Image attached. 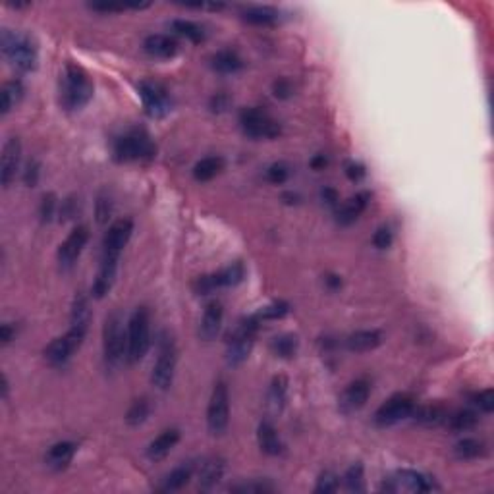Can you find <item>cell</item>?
<instances>
[{"mask_svg":"<svg viewBox=\"0 0 494 494\" xmlns=\"http://www.w3.org/2000/svg\"><path fill=\"white\" fill-rule=\"evenodd\" d=\"M93 99V83L77 64H66L61 83V101L66 110H80Z\"/></svg>","mask_w":494,"mask_h":494,"instance_id":"1","label":"cell"},{"mask_svg":"<svg viewBox=\"0 0 494 494\" xmlns=\"http://www.w3.org/2000/svg\"><path fill=\"white\" fill-rule=\"evenodd\" d=\"M2 53L6 61L20 72H31L37 68V46L35 41L22 31H2Z\"/></svg>","mask_w":494,"mask_h":494,"instance_id":"2","label":"cell"},{"mask_svg":"<svg viewBox=\"0 0 494 494\" xmlns=\"http://www.w3.org/2000/svg\"><path fill=\"white\" fill-rule=\"evenodd\" d=\"M157 155L151 135L143 129H132L114 141V158L120 163H147Z\"/></svg>","mask_w":494,"mask_h":494,"instance_id":"3","label":"cell"},{"mask_svg":"<svg viewBox=\"0 0 494 494\" xmlns=\"http://www.w3.org/2000/svg\"><path fill=\"white\" fill-rule=\"evenodd\" d=\"M151 348V315L147 308H137L127 321V363L141 361Z\"/></svg>","mask_w":494,"mask_h":494,"instance_id":"4","label":"cell"},{"mask_svg":"<svg viewBox=\"0 0 494 494\" xmlns=\"http://www.w3.org/2000/svg\"><path fill=\"white\" fill-rule=\"evenodd\" d=\"M259 324H261V319L257 315H251V317L238 322V327L234 329V332L228 338V346H226V360L230 365H241L249 357V353L253 350Z\"/></svg>","mask_w":494,"mask_h":494,"instance_id":"5","label":"cell"},{"mask_svg":"<svg viewBox=\"0 0 494 494\" xmlns=\"http://www.w3.org/2000/svg\"><path fill=\"white\" fill-rule=\"evenodd\" d=\"M127 334H124V321L118 311L106 317L103 327V352H105L106 365L116 367L126 360Z\"/></svg>","mask_w":494,"mask_h":494,"instance_id":"6","label":"cell"},{"mask_svg":"<svg viewBox=\"0 0 494 494\" xmlns=\"http://www.w3.org/2000/svg\"><path fill=\"white\" fill-rule=\"evenodd\" d=\"M176 344L170 338L168 332H163L158 338L157 348V361L153 363V373H151V381L153 384L160 390H166L172 386L174 373H176Z\"/></svg>","mask_w":494,"mask_h":494,"instance_id":"7","label":"cell"},{"mask_svg":"<svg viewBox=\"0 0 494 494\" xmlns=\"http://www.w3.org/2000/svg\"><path fill=\"white\" fill-rule=\"evenodd\" d=\"M241 132L251 139H277L282 134V127L267 110L259 106L243 108L240 113Z\"/></svg>","mask_w":494,"mask_h":494,"instance_id":"8","label":"cell"},{"mask_svg":"<svg viewBox=\"0 0 494 494\" xmlns=\"http://www.w3.org/2000/svg\"><path fill=\"white\" fill-rule=\"evenodd\" d=\"M85 336H87V330L70 324V329H68V332L64 336L54 338L53 342L46 346L45 360L49 361L53 367H61V365L68 363L70 357L82 348Z\"/></svg>","mask_w":494,"mask_h":494,"instance_id":"9","label":"cell"},{"mask_svg":"<svg viewBox=\"0 0 494 494\" xmlns=\"http://www.w3.org/2000/svg\"><path fill=\"white\" fill-rule=\"evenodd\" d=\"M230 423V392L224 381H218L207 407V427L210 434H222Z\"/></svg>","mask_w":494,"mask_h":494,"instance_id":"10","label":"cell"},{"mask_svg":"<svg viewBox=\"0 0 494 494\" xmlns=\"http://www.w3.org/2000/svg\"><path fill=\"white\" fill-rule=\"evenodd\" d=\"M415 410V400L410 394H394L374 413V423L379 427H392L400 421L412 417Z\"/></svg>","mask_w":494,"mask_h":494,"instance_id":"11","label":"cell"},{"mask_svg":"<svg viewBox=\"0 0 494 494\" xmlns=\"http://www.w3.org/2000/svg\"><path fill=\"white\" fill-rule=\"evenodd\" d=\"M246 278V269L241 262H232L230 267L218 270L215 274H205L195 280V292L199 296H207L213 293L218 288H230V286H238Z\"/></svg>","mask_w":494,"mask_h":494,"instance_id":"12","label":"cell"},{"mask_svg":"<svg viewBox=\"0 0 494 494\" xmlns=\"http://www.w3.org/2000/svg\"><path fill=\"white\" fill-rule=\"evenodd\" d=\"M139 97L143 101V108L151 118H165L172 110V99L170 93L157 82L139 83Z\"/></svg>","mask_w":494,"mask_h":494,"instance_id":"13","label":"cell"},{"mask_svg":"<svg viewBox=\"0 0 494 494\" xmlns=\"http://www.w3.org/2000/svg\"><path fill=\"white\" fill-rule=\"evenodd\" d=\"M382 488H384V490H390V493H396L400 488L417 490V493H431V490H438V485L434 483L433 477H429L425 473L413 471V469H402V471H398L394 477L384 481Z\"/></svg>","mask_w":494,"mask_h":494,"instance_id":"14","label":"cell"},{"mask_svg":"<svg viewBox=\"0 0 494 494\" xmlns=\"http://www.w3.org/2000/svg\"><path fill=\"white\" fill-rule=\"evenodd\" d=\"M89 241V228L87 226H75L72 232L68 234V238L58 247V262L62 269H72L75 261L80 259L83 249Z\"/></svg>","mask_w":494,"mask_h":494,"instance_id":"15","label":"cell"},{"mask_svg":"<svg viewBox=\"0 0 494 494\" xmlns=\"http://www.w3.org/2000/svg\"><path fill=\"white\" fill-rule=\"evenodd\" d=\"M118 255H105L101 257V265H99L97 277L93 280L91 286V296L95 300H103L106 293L113 290L114 280H116V272H118Z\"/></svg>","mask_w":494,"mask_h":494,"instance_id":"16","label":"cell"},{"mask_svg":"<svg viewBox=\"0 0 494 494\" xmlns=\"http://www.w3.org/2000/svg\"><path fill=\"white\" fill-rule=\"evenodd\" d=\"M134 234V220L132 218H118L108 226L103 240V253L118 255L120 257L122 249L127 246V241Z\"/></svg>","mask_w":494,"mask_h":494,"instance_id":"17","label":"cell"},{"mask_svg":"<svg viewBox=\"0 0 494 494\" xmlns=\"http://www.w3.org/2000/svg\"><path fill=\"white\" fill-rule=\"evenodd\" d=\"M20 158H22V143L18 137H10L2 147V163H0V180L4 187L15 180V174L20 170Z\"/></svg>","mask_w":494,"mask_h":494,"instance_id":"18","label":"cell"},{"mask_svg":"<svg viewBox=\"0 0 494 494\" xmlns=\"http://www.w3.org/2000/svg\"><path fill=\"white\" fill-rule=\"evenodd\" d=\"M369 396H371V382H369V379H355V381L348 384V388L344 390V394L340 398V407L346 413L357 412V410H361L363 405L367 404Z\"/></svg>","mask_w":494,"mask_h":494,"instance_id":"19","label":"cell"},{"mask_svg":"<svg viewBox=\"0 0 494 494\" xmlns=\"http://www.w3.org/2000/svg\"><path fill=\"white\" fill-rule=\"evenodd\" d=\"M222 321H224V309L222 303L217 300H213L207 303V308L203 311L201 324H199V336L205 342H210L218 336V332L222 329Z\"/></svg>","mask_w":494,"mask_h":494,"instance_id":"20","label":"cell"},{"mask_svg":"<svg viewBox=\"0 0 494 494\" xmlns=\"http://www.w3.org/2000/svg\"><path fill=\"white\" fill-rule=\"evenodd\" d=\"M143 49L151 58L168 61V58H174L178 53V41L170 35H165V33H153L143 41Z\"/></svg>","mask_w":494,"mask_h":494,"instance_id":"21","label":"cell"},{"mask_svg":"<svg viewBox=\"0 0 494 494\" xmlns=\"http://www.w3.org/2000/svg\"><path fill=\"white\" fill-rule=\"evenodd\" d=\"M178 442H180V431L178 429H166L147 446V457L151 462H160L172 452Z\"/></svg>","mask_w":494,"mask_h":494,"instance_id":"22","label":"cell"},{"mask_svg":"<svg viewBox=\"0 0 494 494\" xmlns=\"http://www.w3.org/2000/svg\"><path fill=\"white\" fill-rule=\"evenodd\" d=\"M369 201H371V194H367V191H361V194H355L353 197H350V199L338 209V224L350 226L352 222H355V220L361 217V213L367 209Z\"/></svg>","mask_w":494,"mask_h":494,"instance_id":"23","label":"cell"},{"mask_svg":"<svg viewBox=\"0 0 494 494\" xmlns=\"http://www.w3.org/2000/svg\"><path fill=\"white\" fill-rule=\"evenodd\" d=\"M75 452H77V444H75V442H56V444L51 446L49 452H46L45 462L54 471H62V469H66L68 465H70V462L74 460Z\"/></svg>","mask_w":494,"mask_h":494,"instance_id":"24","label":"cell"},{"mask_svg":"<svg viewBox=\"0 0 494 494\" xmlns=\"http://www.w3.org/2000/svg\"><path fill=\"white\" fill-rule=\"evenodd\" d=\"M257 442L262 454L267 456H280L284 452V444L280 441L277 433V427L270 421H261L257 429Z\"/></svg>","mask_w":494,"mask_h":494,"instance_id":"25","label":"cell"},{"mask_svg":"<svg viewBox=\"0 0 494 494\" xmlns=\"http://www.w3.org/2000/svg\"><path fill=\"white\" fill-rule=\"evenodd\" d=\"M224 460L222 457H209L199 467V488L210 490L215 488L224 475Z\"/></svg>","mask_w":494,"mask_h":494,"instance_id":"26","label":"cell"},{"mask_svg":"<svg viewBox=\"0 0 494 494\" xmlns=\"http://www.w3.org/2000/svg\"><path fill=\"white\" fill-rule=\"evenodd\" d=\"M382 342V334L379 330H357L346 338V348L350 352L363 353L371 352L374 348H379Z\"/></svg>","mask_w":494,"mask_h":494,"instance_id":"27","label":"cell"},{"mask_svg":"<svg viewBox=\"0 0 494 494\" xmlns=\"http://www.w3.org/2000/svg\"><path fill=\"white\" fill-rule=\"evenodd\" d=\"M23 93H25V87H23L22 80H10L4 83L2 93H0V114L6 116L8 113H12L15 106L20 105Z\"/></svg>","mask_w":494,"mask_h":494,"instance_id":"28","label":"cell"},{"mask_svg":"<svg viewBox=\"0 0 494 494\" xmlns=\"http://www.w3.org/2000/svg\"><path fill=\"white\" fill-rule=\"evenodd\" d=\"M241 18L246 20L247 23L251 25H262V27H269V25H274L280 20V12L277 8L272 6H251L246 8L241 12Z\"/></svg>","mask_w":494,"mask_h":494,"instance_id":"29","label":"cell"},{"mask_svg":"<svg viewBox=\"0 0 494 494\" xmlns=\"http://www.w3.org/2000/svg\"><path fill=\"white\" fill-rule=\"evenodd\" d=\"M210 66L215 68L220 74H236L243 68V61L241 56L232 49H224V51H218L217 54H213L210 58Z\"/></svg>","mask_w":494,"mask_h":494,"instance_id":"30","label":"cell"},{"mask_svg":"<svg viewBox=\"0 0 494 494\" xmlns=\"http://www.w3.org/2000/svg\"><path fill=\"white\" fill-rule=\"evenodd\" d=\"M224 170V158L205 157L194 166V178L197 182H209Z\"/></svg>","mask_w":494,"mask_h":494,"instance_id":"31","label":"cell"},{"mask_svg":"<svg viewBox=\"0 0 494 494\" xmlns=\"http://www.w3.org/2000/svg\"><path fill=\"white\" fill-rule=\"evenodd\" d=\"M270 350L277 357H282V360H292L293 355L298 353L300 350V340L296 334H278V336L272 338L270 342Z\"/></svg>","mask_w":494,"mask_h":494,"instance_id":"32","label":"cell"},{"mask_svg":"<svg viewBox=\"0 0 494 494\" xmlns=\"http://www.w3.org/2000/svg\"><path fill=\"white\" fill-rule=\"evenodd\" d=\"M91 322V308L89 298L85 293H77L72 305V313H70V324L72 327H80V329L89 330Z\"/></svg>","mask_w":494,"mask_h":494,"instance_id":"33","label":"cell"},{"mask_svg":"<svg viewBox=\"0 0 494 494\" xmlns=\"http://www.w3.org/2000/svg\"><path fill=\"white\" fill-rule=\"evenodd\" d=\"M487 454L485 444L477 438H464L454 446V456L462 462H469V460H477Z\"/></svg>","mask_w":494,"mask_h":494,"instance_id":"34","label":"cell"},{"mask_svg":"<svg viewBox=\"0 0 494 494\" xmlns=\"http://www.w3.org/2000/svg\"><path fill=\"white\" fill-rule=\"evenodd\" d=\"M172 31L176 35L187 39L189 43H203L205 41V30L199 23L191 22V20H174Z\"/></svg>","mask_w":494,"mask_h":494,"instance_id":"35","label":"cell"},{"mask_svg":"<svg viewBox=\"0 0 494 494\" xmlns=\"http://www.w3.org/2000/svg\"><path fill=\"white\" fill-rule=\"evenodd\" d=\"M286 396H288V379L278 374L272 379L269 388V405L272 412H280L286 404Z\"/></svg>","mask_w":494,"mask_h":494,"instance_id":"36","label":"cell"},{"mask_svg":"<svg viewBox=\"0 0 494 494\" xmlns=\"http://www.w3.org/2000/svg\"><path fill=\"white\" fill-rule=\"evenodd\" d=\"M446 423L454 433H465V431H471L479 423V417L471 410H460V412L448 415Z\"/></svg>","mask_w":494,"mask_h":494,"instance_id":"37","label":"cell"},{"mask_svg":"<svg viewBox=\"0 0 494 494\" xmlns=\"http://www.w3.org/2000/svg\"><path fill=\"white\" fill-rule=\"evenodd\" d=\"M191 475H194V467H191V465H180V467H176L174 471H170L166 475L165 483H163V487L160 488L166 490V493L180 490V488H184L187 483H189Z\"/></svg>","mask_w":494,"mask_h":494,"instance_id":"38","label":"cell"},{"mask_svg":"<svg viewBox=\"0 0 494 494\" xmlns=\"http://www.w3.org/2000/svg\"><path fill=\"white\" fill-rule=\"evenodd\" d=\"M413 415H415V419L425 423V425H438V423L446 421V417H448V413L444 412L441 405H423V407L415 405Z\"/></svg>","mask_w":494,"mask_h":494,"instance_id":"39","label":"cell"},{"mask_svg":"<svg viewBox=\"0 0 494 494\" xmlns=\"http://www.w3.org/2000/svg\"><path fill=\"white\" fill-rule=\"evenodd\" d=\"M149 413H151V404L147 398H139V400H135L134 404L129 405V410H127L126 413L127 425H132V427H139L141 423L147 421Z\"/></svg>","mask_w":494,"mask_h":494,"instance_id":"40","label":"cell"},{"mask_svg":"<svg viewBox=\"0 0 494 494\" xmlns=\"http://www.w3.org/2000/svg\"><path fill=\"white\" fill-rule=\"evenodd\" d=\"M344 483L348 490L352 493H361L365 490V473H363V465L353 464L344 475Z\"/></svg>","mask_w":494,"mask_h":494,"instance_id":"41","label":"cell"},{"mask_svg":"<svg viewBox=\"0 0 494 494\" xmlns=\"http://www.w3.org/2000/svg\"><path fill=\"white\" fill-rule=\"evenodd\" d=\"M290 313V305L286 303V301H272L270 305H267V308H262L259 313H255L261 321H278V319H282V317H286V315Z\"/></svg>","mask_w":494,"mask_h":494,"instance_id":"42","label":"cell"},{"mask_svg":"<svg viewBox=\"0 0 494 494\" xmlns=\"http://www.w3.org/2000/svg\"><path fill=\"white\" fill-rule=\"evenodd\" d=\"M58 210V201H56V195L54 194H46L43 195L41 199V205H39V217L43 222H51Z\"/></svg>","mask_w":494,"mask_h":494,"instance_id":"43","label":"cell"},{"mask_svg":"<svg viewBox=\"0 0 494 494\" xmlns=\"http://www.w3.org/2000/svg\"><path fill=\"white\" fill-rule=\"evenodd\" d=\"M340 488V479L338 475H334L332 471H324L317 479V487H315V493H336Z\"/></svg>","mask_w":494,"mask_h":494,"instance_id":"44","label":"cell"},{"mask_svg":"<svg viewBox=\"0 0 494 494\" xmlns=\"http://www.w3.org/2000/svg\"><path fill=\"white\" fill-rule=\"evenodd\" d=\"M290 178V168L284 165V163H274L267 168V180L274 186H280L284 184L286 180Z\"/></svg>","mask_w":494,"mask_h":494,"instance_id":"45","label":"cell"},{"mask_svg":"<svg viewBox=\"0 0 494 494\" xmlns=\"http://www.w3.org/2000/svg\"><path fill=\"white\" fill-rule=\"evenodd\" d=\"M473 404L479 407L483 413H493L494 410V392L490 388L487 390H481V392H477L475 396L471 398Z\"/></svg>","mask_w":494,"mask_h":494,"instance_id":"46","label":"cell"},{"mask_svg":"<svg viewBox=\"0 0 494 494\" xmlns=\"http://www.w3.org/2000/svg\"><path fill=\"white\" fill-rule=\"evenodd\" d=\"M110 215H113V199L108 197V194H101L97 201V220L106 222Z\"/></svg>","mask_w":494,"mask_h":494,"instance_id":"47","label":"cell"},{"mask_svg":"<svg viewBox=\"0 0 494 494\" xmlns=\"http://www.w3.org/2000/svg\"><path fill=\"white\" fill-rule=\"evenodd\" d=\"M392 232H390V228H386V226H382V228H379L376 232H374L373 236V246L376 247V249H388L390 246H392Z\"/></svg>","mask_w":494,"mask_h":494,"instance_id":"48","label":"cell"},{"mask_svg":"<svg viewBox=\"0 0 494 494\" xmlns=\"http://www.w3.org/2000/svg\"><path fill=\"white\" fill-rule=\"evenodd\" d=\"M91 10L95 12H103V14H118L127 10V4H116V2H93L89 4Z\"/></svg>","mask_w":494,"mask_h":494,"instance_id":"49","label":"cell"},{"mask_svg":"<svg viewBox=\"0 0 494 494\" xmlns=\"http://www.w3.org/2000/svg\"><path fill=\"white\" fill-rule=\"evenodd\" d=\"M39 174H41V166H39L37 160H30L25 170H23V182L25 186H35L39 180Z\"/></svg>","mask_w":494,"mask_h":494,"instance_id":"50","label":"cell"},{"mask_svg":"<svg viewBox=\"0 0 494 494\" xmlns=\"http://www.w3.org/2000/svg\"><path fill=\"white\" fill-rule=\"evenodd\" d=\"M272 91H274V95H277L278 99H288V97H292L293 87H292V83L288 82V80L280 77V80H277L274 85H272Z\"/></svg>","mask_w":494,"mask_h":494,"instance_id":"51","label":"cell"},{"mask_svg":"<svg viewBox=\"0 0 494 494\" xmlns=\"http://www.w3.org/2000/svg\"><path fill=\"white\" fill-rule=\"evenodd\" d=\"M234 493H269L274 488L267 485V483H249V485H240V487H234Z\"/></svg>","mask_w":494,"mask_h":494,"instance_id":"52","label":"cell"},{"mask_svg":"<svg viewBox=\"0 0 494 494\" xmlns=\"http://www.w3.org/2000/svg\"><path fill=\"white\" fill-rule=\"evenodd\" d=\"M228 105H230V99H228V95H224V93H217L215 97L210 99V108H213V113H222V110L228 108Z\"/></svg>","mask_w":494,"mask_h":494,"instance_id":"53","label":"cell"},{"mask_svg":"<svg viewBox=\"0 0 494 494\" xmlns=\"http://www.w3.org/2000/svg\"><path fill=\"white\" fill-rule=\"evenodd\" d=\"M346 174H348L350 180L357 182L365 176V166L361 165V163H350V165L346 166Z\"/></svg>","mask_w":494,"mask_h":494,"instance_id":"54","label":"cell"},{"mask_svg":"<svg viewBox=\"0 0 494 494\" xmlns=\"http://www.w3.org/2000/svg\"><path fill=\"white\" fill-rule=\"evenodd\" d=\"M75 213H77V203H75V199H66V201L62 203L61 207V217H64V220H68V218H74Z\"/></svg>","mask_w":494,"mask_h":494,"instance_id":"55","label":"cell"},{"mask_svg":"<svg viewBox=\"0 0 494 494\" xmlns=\"http://www.w3.org/2000/svg\"><path fill=\"white\" fill-rule=\"evenodd\" d=\"M15 338V329L10 324V322H4L2 324V329H0V340H2V344L8 346L12 340Z\"/></svg>","mask_w":494,"mask_h":494,"instance_id":"56","label":"cell"},{"mask_svg":"<svg viewBox=\"0 0 494 494\" xmlns=\"http://www.w3.org/2000/svg\"><path fill=\"white\" fill-rule=\"evenodd\" d=\"M322 199L329 203V205H336L338 194L334 189H330V187H324V189H322Z\"/></svg>","mask_w":494,"mask_h":494,"instance_id":"57","label":"cell"},{"mask_svg":"<svg viewBox=\"0 0 494 494\" xmlns=\"http://www.w3.org/2000/svg\"><path fill=\"white\" fill-rule=\"evenodd\" d=\"M324 166H327V157L324 155H319V157H315L311 160V168H315V170H321Z\"/></svg>","mask_w":494,"mask_h":494,"instance_id":"58","label":"cell"},{"mask_svg":"<svg viewBox=\"0 0 494 494\" xmlns=\"http://www.w3.org/2000/svg\"><path fill=\"white\" fill-rule=\"evenodd\" d=\"M327 284H329V288H332V290H336V288L342 286V280H340V277H336V274H329V277H327Z\"/></svg>","mask_w":494,"mask_h":494,"instance_id":"59","label":"cell"},{"mask_svg":"<svg viewBox=\"0 0 494 494\" xmlns=\"http://www.w3.org/2000/svg\"><path fill=\"white\" fill-rule=\"evenodd\" d=\"M2 398L6 400L8 398V379H6V374L2 376Z\"/></svg>","mask_w":494,"mask_h":494,"instance_id":"60","label":"cell"}]
</instances>
